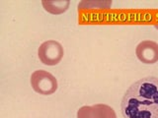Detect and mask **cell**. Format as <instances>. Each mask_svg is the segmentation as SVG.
I'll use <instances>...</instances> for the list:
<instances>
[{
    "label": "cell",
    "mask_w": 158,
    "mask_h": 118,
    "mask_svg": "<svg viewBox=\"0 0 158 118\" xmlns=\"http://www.w3.org/2000/svg\"><path fill=\"white\" fill-rule=\"evenodd\" d=\"M121 107L125 118H158V78L145 77L133 83Z\"/></svg>",
    "instance_id": "cell-1"
},
{
    "label": "cell",
    "mask_w": 158,
    "mask_h": 118,
    "mask_svg": "<svg viewBox=\"0 0 158 118\" xmlns=\"http://www.w3.org/2000/svg\"><path fill=\"white\" fill-rule=\"evenodd\" d=\"M31 85L35 92L43 96L52 95L57 90L56 77L44 70H37L32 74Z\"/></svg>",
    "instance_id": "cell-2"
},
{
    "label": "cell",
    "mask_w": 158,
    "mask_h": 118,
    "mask_svg": "<svg viewBox=\"0 0 158 118\" xmlns=\"http://www.w3.org/2000/svg\"><path fill=\"white\" fill-rule=\"evenodd\" d=\"M63 47L56 41H48L43 42L39 47L38 55L43 64L48 66H54L61 61L63 57Z\"/></svg>",
    "instance_id": "cell-3"
},
{
    "label": "cell",
    "mask_w": 158,
    "mask_h": 118,
    "mask_svg": "<svg viewBox=\"0 0 158 118\" xmlns=\"http://www.w3.org/2000/svg\"><path fill=\"white\" fill-rule=\"evenodd\" d=\"M77 118H117L115 110L107 104L82 106L77 111Z\"/></svg>",
    "instance_id": "cell-4"
},
{
    "label": "cell",
    "mask_w": 158,
    "mask_h": 118,
    "mask_svg": "<svg viewBox=\"0 0 158 118\" xmlns=\"http://www.w3.org/2000/svg\"><path fill=\"white\" fill-rule=\"evenodd\" d=\"M135 53L144 64H154L158 61V43L152 41H143L138 43Z\"/></svg>",
    "instance_id": "cell-5"
},
{
    "label": "cell",
    "mask_w": 158,
    "mask_h": 118,
    "mask_svg": "<svg viewBox=\"0 0 158 118\" xmlns=\"http://www.w3.org/2000/svg\"><path fill=\"white\" fill-rule=\"evenodd\" d=\"M43 6L52 14H61L65 12L70 2L69 1H43Z\"/></svg>",
    "instance_id": "cell-6"
},
{
    "label": "cell",
    "mask_w": 158,
    "mask_h": 118,
    "mask_svg": "<svg viewBox=\"0 0 158 118\" xmlns=\"http://www.w3.org/2000/svg\"><path fill=\"white\" fill-rule=\"evenodd\" d=\"M155 28H156V29L158 30V26H155Z\"/></svg>",
    "instance_id": "cell-7"
}]
</instances>
